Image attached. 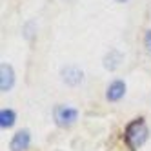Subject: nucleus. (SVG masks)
Instances as JSON below:
<instances>
[{"label":"nucleus","instance_id":"7","mask_svg":"<svg viewBox=\"0 0 151 151\" xmlns=\"http://www.w3.org/2000/svg\"><path fill=\"white\" fill-rule=\"evenodd\" d=\"M124 93H126V84H124L122 80H115V82L109 84L106 96H107V100L115 102V100H120L122 96H124Z\"/></svg>","mask_w":151,"mask_h":151},{"label":"nucleus","instance_id":"6","mask_svg":"<svg viewBox=\"0 0 151 151\" xmlns=\"http://www.w3.org/2000/svg\"><path fill=\"white\" fill-rule=\"evenodd\" d=\"M29 142H31V135H29L27 129H24V131H18V133L13 137V140H11V149H13V151H24V149L29 146Z\"/></svg>","mask_w":151,"mask_h":151},{"label":"nucleus","instance_id":"8","mask_svg":"<svg viewBox=\"0 0 151 151\" xmlns=\"http://www.w3.org/2000/svg\"><path fill=\"white\" fill-rule=\"evenodd\" d=\"M15 124V111L11 109H2L0 111V126L2 127H11Z\"/></svg>","mask_w":151,"mask_h":151},{"label":"nucleus","instance_id":"9","mask_svg":"<svg viewBox=\"0 0 151 151\" xmlns=\"http://www.w3.org/2000/svg\"><path fill=\"white\" fill-rule=\"evenodd\" d=\"M146 47H147V51L151 53V31H147V33H146Z\"/></svg>","mask_w":151,"mask_h":151},{"label":"nucleus","instance_id":"4","mask_svg":"<svg viewBox=\"0 0 151 151\" xmlns=\"http://www.w3.org/2000/svg\"><path fill=\"white\" fill-rule=\"evenodd\" d=\"M62 80L68 86H78L84 80V73L77 66H68V68L62 69Z\"/></svg>","mask_w":151,"mask_h":151},{"label":"nucleus","instance_id":"1","mask_svg":"<svg viewBox=\"0 0 151 151\" xmlns=\"http://www.w3.org/2000/svg\"><path fill=\"white\" fill-rule=\"evenodd\" d=\"M146 138H147V127H146L142 118H138V120H135V122H131L127 126V129H126V142H127V146L131 149H138L146 142Z\"/></svg>","mask_w":151,"mask_h":151},{"label":"nucleus","instance_id":"2","mask_svg":"<svg viewBox=\"0 0 151 151\" xmlns=\"http://www.w3.org/2000/svg\"><path fill=\"white\" fill-rule=\"evenodd\" d=\"M55 122L60 126V127H69L75 124L78 116V111L75 107H69V106H57L55 107Z\"/></svg>","mask_w":151,"mask_h":151},{"label":"nucleus","instance_id":"10","mask_svg":"<svg viewBox=\"0 0 151 151\" xmlns=\"http://www.w3.org/2000/svg\"><path fill=\"white\" fill-rule=\"evenodd\" d=\"M116 2H127V0H116Z\"/></svg>","mask_w":151,"mask_h":151},{"label":"nucleus","instance_id":"5","mask_svg":"<svg viewBox=\"0 0 151 151\" xmlns=\"http://www.w3.org/2000/svg\"><path fill=\"white\" fill-rule=\"evenodd\" d=\"M124 62V55L118 49H111L109 53H106L104 57V68L109 69V71H115L120 68V64Z\"/></svg>","mask_w":151,"mask_h":151},{"label":"nucleus","instance_id":"3","mask_svg":"<svg viewBox=\"0 0 151 151\" xmlns=\"http://www.w3.org/2000/svg\"><path fill=\"white\" fill-rule=\"evenodd\" d=\"M15 84V73H13V68L9 66V64H2L0 66V89L4 93H7L9 89L13 88Z\"/></svg>","mask_w":151,"mask_h":151}]
</instances>
